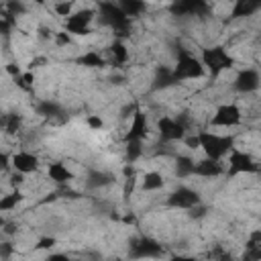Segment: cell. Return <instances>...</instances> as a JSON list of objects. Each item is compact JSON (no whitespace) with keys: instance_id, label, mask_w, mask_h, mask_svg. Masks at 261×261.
Masks as SVG:
<instances>
[{"instance_id":"obj_1","label":"cell","mask_w":261,"mask_h":261,"mask_svg":"<svg viewBox=\"0 0 261 261\" xmlns=\"http://www.w3.org/2000/svg\"><path fill=\"white\" fill-rule=\"evenodd\" d=\"M198 143L200 149L206 153L208 159L220 161L224 155H228L234 149V137H222L216 133H208V130H198Z\"/></svg>"},{"instance_id":"obj_2","label":"cell","mask_w":261,"mask_h":261,"mask_svg":"<svg viewBox=\"0 0 261 261\" xmlns=\"http://www.w3.org/2000/svg\"><path fill=\"white\" fill-rule=\"evenodd\" d=\"M200 61H202L204 67H208L210 75H214V77L222 69H230L234 65L232 55H228L224 47H206V49H202V59Z\"/></svg>"},{"instance_id":"obj_3","label":"cell","mask_w":261,"mask_h":261,"mask_svg":"<svg viewBox=\"0 0 261 261\" xmlns=\"http://www.w3.org/2000/svg\"><path fill=\"white\" fill-rule=\"evenodd\" d=\"M171 73H173V80L177 84L186 82V80H200L204 75V65L198 57H194L190 53H181L177 63L171 67Z\"/></svg>"},{"instance_id":"obj_4","label":"cell","mask_w":261,"mask_h":261,"mask_svg":"<svg viewBox=\"0 0 261 261\" xmlns=\"http://www.w3.org/2000/svg\"><path fill=\"white\" fill-rule=\"evenodd\" d=\"M163 255V247L151 239V237H137L130 241L128 257L133 261H145V259H157Z\"/></svg>"},{"instance_id":"obj_5","label":"cell","mask_w":261,"mask_h":261,"mask_svg":"<svg viewBox=\"0 0 261 261\" xmlns=\"http://www.w3.org/2000/svg\"><path fill=\"white\" fill-rule=\"evenodd\" d=\"M257 171H259V165H257V161L249 153H245L241 149H232L228 153L226 177H234L239 173H257Z\"/></svg>"},{"instance_id":"obj_6","label":"cell","mask_w":261,"mask_h":261,"mask_svg":"<svg viewBox=\"0 0 261 261\" xmlns=\"http://www.w3.org/2000/svg\"><path fill=\"white\" fill-rule=\"evenodd\" d=\"M165 204H167L169 208L190 210V208L202 204V198H200V194H198L196 190H192V188H188V186H179V188H175V190L167 196Z\"/></svg>"},{"instance_id":"obj_7","label":"cell","mask_w":261,"mask_h":261,"mask_svg":"<svg viewBox=\"0 0 261 261\" xmlns=\"http://www.w3.org/2000/svg\"><path fill=\"white\" fill-rule=\"evenodd\" d=\"M94 20V10L90 8H82L77 12H73L71 16L65 18L63 27H65V33L67 35H77V37H84L90 33V24Z\"/></svg>"},{"instance_id":"obj_8","label":"cell","mask_w":261,"mask_h":261,"mask_svg":"<svg viewBox=\"0 0 261 261\" xmlns=\"http://www.w3.org/2000/svg\"><path fill=\"white\" fill-rule=\"evenodd\" d=\"M243 114H241V108L232 102L228 104H220L216 110H214V116L210 118V124L212 126H224V128H232L241 122Z\"/></svg>"},{"instance_id":"obj_9","label":"cell","mask_w":261,"mask_h":261,"mask_svg":"<svg viewBox=\"0 0 261 261\" xmlns=\"http://www.w3.org/2000/svg\"><path fill=\"white\" fill-rule=\"evenodd\" d=\"M259 71L255 67H245L237 73L234 82H232V88L239 92V94H251L255 90H259Z\"/></svg>"},{"instance_id":"obj_10","label":"cell","mask_w":261,"mask_h":261,"mask_svg":"<svg viewBox=\"0 0 261 261\" xmlns=\"http://www.w3.org/2000/svg\"><path fill=\"white\" fill-rule=\"evenodd\" d=\"M157 130H159V137L167 143H175V141H184L186 137V128L171 116H163L157 120Z\"/></svg>"},{"instance_id":"obj_11","label":"cell","mask_w":261,"mask_h":261,"mask_svg":"<svg viewBox=\"0 0 261 261\" xmlns=\"http://www.w3.org/2000/svg\"><path fill=\"white\" fill-rule=\"evenodd\" d=\"M149 133V122H147V114L143 110H135L128 130H126V141H145Z\"/></svg>"},{"instance_id":"obj_12","label":"cell","mask_w":261,"mask_h":261,"mask_svg":"<svg viewBox=\"0 0 261 261\" xmlns=\"http://www.w3.org/2000/svg\"><path fill=\"white\" fill-rule=\"evenodd\" d=\"M10 165L14 167V171L24 175V173H31V171L39 169V157L31 151H18L10 157Z\"/></svg>"},{"instance_id":"obj_13","label":"cell","mask_w":261,"mask_h":261,"mask_svg":"<svg viewBox=\"0 0 261 261\" xmlns=\"http://www.w3.org/2000/svg\"><path fill=\"white\" fill-rule=\"evenodd\" d=\"M222 173H224V167L220 161L204 157V159L194 163V175H198V177H218Z\"/></svg>"},{"instance_id":"obj_14","label":"cell","mask_w":261,"mask_h":261,"mask_svg":"<svg viewBox=\"0 0 261 261\" xmlns=\"http://www.w3.org/2000/svg\"><path fill=\"white\" fill-rule=\"evenodd\" d=\"M47 177H49L51 181L63 186V184H69V181L73 179V171H71L65 163L55 161V163H49V167H47Z\"/></svg>"},{"instance_id":"obj_15","label":"cell","mask_w":261,"mask_h":261,"mask_svg":"<svg viewBox=\"0 0 261 261\" xmlns=\"http://www.w3.org/2000/svg\"><path fill=\"white\" fill-rule=\"evenodd\" d=\"M75 61H77V65L88 67V69H100V67H104V65H106L104 55H102V53H98V51H86V53H82Z\"/></svg>"},{"instance_id":"obj_16","label":"cell","mask_w":261,"mask_h":261,"mask_svg":"<svg viewBox=\"0 0 261 261\" xmlns=\"http://www.w3.org/2000/svg\"><path fill=\"white\" fill-rule=\"evenodd\" d=\"M177 82L173 80V73H171V67H157V71H155V77H153V84H151V88L153 90H165V88H169V86H175Z\"/></svg>"},{"instance_id":"obj_17","label":"cell","mask_w":261,"mask_h":261,"mask_svg":"<svg viewBox=\"0 0 261 261\" xmlns=\"http://www.w3.org/2000/svg\"><path fill=\"white\" fill-rule=\"evenodd\" d=\"M165 186V177L159 173V171H147L141 179V188L145 192H157Z\"/></svg>"},{"instance_id":"obj_18","label":"cell","mask_w":261,"mask_h":261,"mask_svg":"<svg viewBox=\"0 0 261 261\" xmlns=\"http://www.w3.org/2000/svg\"><path fill=\"white\" fill-rule=\"evenodd\" d=\"M194 159L190 155H177L175 157V175L179 179H186L190 175H194Z\"/></svg>"},{"instance_id":"obj_19","label":"cell","mask_w":261,"mask_h":261,"mask_svg":"<svg viewBox=\"0 0 261 261\" xmlns=\"http://www.w3.org/2000/svg\"><path fill=\"white\" fill-rule=\"evenodd\" d=\"M37 114H41L45 118H55V116H61L63 114V108L55 100H41L37 104Z\"/></svg>"},{"instance_id":"obj_20","label":"cell","mask_w":261,"mask_h":261,"mask_svg":"<svg viewBox=\"0 0 261 261\" xmlns=\"http://www.w3.org/2000/svg\"><path fill=\"white\" fill-rule=\"evenodd\" d=\"M20 114H16V112H8V114H2L0 116V126H2V130L4 133H8V135H14L18 128H20Z\"/></svg>"},{"instance_id":"obj_21","label":"cell","mask_w":261,"mask_h":261,"mask_svg":"<svg viewBox=\"0 0 261 261\" xmlns=\"http://www.w3.org/2000/svg\"><path fill=\"white\" fill-rule=\"evenodd\" d=\"M261 8L259 2H251V0H239L234 4V10H232V16H253L257 10Z\"/></svg>"},{"instance_id":"obj_22","label":"cell","mask_w":261,"mask_h":261,"mask_svg":"<svg viewBox=\"0 0 261 261\" xmlns=\"http://www.w3.org/2000/svg\"><path fill=\"white\" fill-rule=\"evenodd\" d=\"M108 49H110L112 61H114L116 65H120V63H124V61L128 59V49H126V45H124L120 39H114V43H112Z\"/></svg>"},{"instance_id":"obj_23","label":"cell","mask_w":261,"mask_h":261,"mask_svg":"<svg viewBox=\"0 0 261 261\" xmlns=\"http://www.w3.org/2000/svg\"><path fill=\"white\" fill-rule=\"evenodd\" d=\"M22 198H24V196H22L18 190H12L10 194L2 196V198H0V212H10V210H14V208L20 204Z\"/></svg>"},{"instance_id":"obj_24","label":"cell","mask_w":261,"mask_h":261,"mask_svg":"<svg viewBox=\"0 0 261 261\" xmlns=\"http://www.w3.org/2000/svg\"><path fill=\"white\" fill-rule=\"evenodd\" d=\"M141 155H143V141H126V145H124L126 163H135Z\"/></svg>"},{"instance_id":"obj_25","label":"cell","mask_w":261,"mask_h":261,"mask_svg":"<svg viewBox=\"0 0 261 261\" xmlns=\"http://www.w3.org/2000/svg\"><path fill=\"white\" fill-rule=\"evenodd\" d=\"M118 8L122 10V14L124 16H137V14H141L145 8H147V4H143V2H135V0H122L120 4H118Z\"/></svg>"},{"instance_id":"obj_26","label":"cell","mask_w":261,"mask_h":261,"mask_svg":"<svg viewBox=\"0 0 261 261\" xmlns=\"http://www.w3.org/2000/svg\"><path fill=\"white\" fill-rule=\"evenodd\" d=\"M88 179H90V181H88V186H90V188H96V186L100 188V186H106V184H110V181H112V177H110V175H106V173H102V171H94Z\"/></svg>"},{"instance_id":"obj_27","label":"cell","mask_w":261,"mask_h":261,"mask_svg":"<svg viewBox=\"0 0 261 261\" xmlns=\"http://www.w3.org/2000/svg\"><path fill=\"white\" fill-rule=\"evenodd\" d=\"M53 8H55V14H57V16H65V18H67V16H71L73 2H57Z\"/></svg>"},{"instance_id":"obj_28","label":"cell","mask_w":261,"mask_h":261,"mask_svg":"<svg viewBox=\"0 0 261 261\" xmlns=\"http://www.w3.org/2000/svg\"><path fill=\"white\" fill-rule=\"evenodd\" d=\"M55 237H43V239H39L37 241V245H35V251H47V249H53L55 247Z\"/></svg>"},{"instance_id":"obj_29","label":"cell","mask_w":261,"mask_h":261,"mask_svg":"<svg viewBox=\"0 0 261 261\" xmlns=\"http://www.w3.org/2000/svg\"><path fill=\"white\" fill-rule=\"evenodd\" d=\"M86 124H88L92 130H100V128L104 126V120H102L100 114H90V116L86 118Z\"/></svg>"},{"instance_id":"obj_30","label":"cell","mask_w":261,"mask_h":261,"mask_svg":"<svg viewBox=\"0 0 261 261\" xmlns=\"http://www.w3.org/2000/svg\"><path fill=\"white\" fill-rule=\"evenodd\" d=\"M53 37H55V45H57V47H65V45L71 43V35H67L65 31H59V33H55Z\"/></svg>"},{"instance_id":"obj_31","label":"cell","mask_w":261,"mask_h":261,"mask_svg":"<svg viewBox=\"0 0 261 261\" xmlns=\"http://www.w3.org/2000/svg\"><path fill=\"white\" fill-rule=\"evenodd\" d=\"M259 259H261V247H255V249H245L243 261H259Z\"/></svg>"},{"instance_id":"obj_32","label":"cell","mask_w":261,"mask_h":261,"mask_svg":"<svg viewBox=\"0 0 261 261\" xmlns=\"http://www.w3.org/2000/svg\"><path fill=\"white\" fill-rule=\"evenodd\" d=\"M14 253V245L12 243H0V259H8Z\"/></svg>"},{"instance_id":"obj_33","label":"cell","mask_w":261,"mask_h":261,"mask_svg":"<svg viewBox=\"0 0 261 261\" xmlns=\"http://www.w3.org/2000/svg\"><path fill=\"white\" fill-rule=\"evenodd\" d=\"M184 143L188 145V149H200V143H198V135H186L184 137Z\"/></svg>"},{"instance_id":"obj_34","label":"cell","mask_w":261,"mask_h":261,"mask_svg":"<svg viewBox=\"0 0 261 261\" xmlns=\"http://www.w3.org/2000/svg\"><path fill=\"white\" fill-rule=\"evenodd\" d=\"M43 261H71V259H69V255H65V253H51V255H47Z\"/></svg>"},{"instance_id":"obj_35","label":"cell","mask_w":261,"mask_h":261,"mask_svg":"<svg viewBox=\"0 0 261 261\" xmlns=\"http://www.w3.org/2000/svg\"><path fill=\"white\" fill-rule=\"evenodd\" d=\"M22 181H24V175H22V173L14 171V173L10 175V186H14V188H16V186H20Z\"/></svg>"},{"instance_id":"obj_36","label":"cell","mask_w":261,"mask_h":261,"mask_svg":"<svg viewBox=\"0 0 261 261\" xmlns=\"http://www.w3.org/2000/svg\"><path fill=\"white\" fill-rule=\"evenodd\" d=\"M6 71L12 75V77H18L20 75V67L16 63H6Z\"/></svg>"},{"instance_id":"obj_37","label":"cell","mask_w":261,"mask_h":261,"mask_svg":"<svg viewBox=\"0 0 261 261\" xmlns=\"http://www.w3.org/2000/svg\"><path fill=\"white\" fill-rule=\"evenodd\" d=\"M10 165V157L6 153H0V171H6Z\"/></svg>"},{"instance_id":"obj_38","label":"cell","mask_w":261,"mask_h":261,"mask_svg":"<svg viewBox=\"0 0 261 261\" xmlns=\"http://www.w3.org/2000/svg\"><path fill=\"white\" fill-rule=\"evenodd\" d=\"M8 31H10V22L4 16H0V35H6Z\"/></svg>"},{"instance_id":"obj_39","label":"cell","mask_w":261,"mask_h":261,"mask_svg":"<svg viewBox=\"0 0 261 261\" xmlns=\"http://www.w3.org/2000/svg\"><path fill=\"white\" fill-rule=\"evenodd\" d=\"M169 261H196L194 257H186V255H175V257H171Z\"/></svg>"},{"instance_id":"obj_40","label":"cell","mask_w":261,"mask_h":261,"mask_svg":"<svg viewBox=\"0 0 261 261\" xmlns=\"http://www.w3.org/2000/svg\"><path fill=\"white\" fill-rule=\"evenodd\" d=\"M4 224H6V220H4V216H2V214H0V228H2V226H4Z\"/></svg>"},{"instance_id":"obj_41","label":"cell","mask_w":261,"mask_h":261,"mask_svg":"<svg viewBox=\"0 0 261 261\" xmlns=\"http://www.w3.org/2000/svg\"><path fill=\"white\" fill-rule=\"evenodd\" d=\"M108 261H120V259H108Z\"/></svg>"}]
</instances>
